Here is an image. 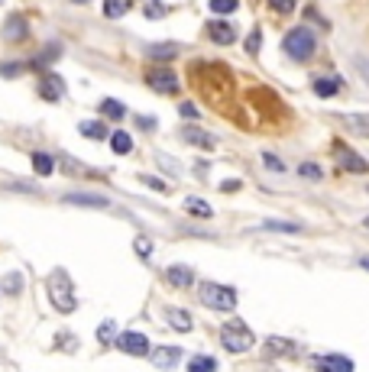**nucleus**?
Returning <instances> with one entry per match:
<instances>
[{
	"label": "nucleus",
	"instance_id": "nucleus-1",
	"mask_svg": "<svg viewBox=\"0 0 369 372\" xmlns=\"http://www.w3.org/2000/svg\"><path fill=\"white\" fill-rule=\"evenodd\" d=\"M318 49V36H314L308 26H295L285 33V42H282V52L295 62H308Z\"/></svg>",
	"mask_w": 369,
	"mask_h": 372
},
{
	"label": "nucleus",
	"instance_id": "nucleus-2",
	"mask_svg": "<svg viewBox=\"0 0 369 372\" xmlns=\"http://www.w3.org/2000/svg\"><path fill=\"white\" fill-rule=\"evenodd\" d=\"M49 298H52V307L62 311V314H72L78 307L75 301V289H72V279H68L65 269H56L49 275Z\"/></svg>",
	"mask_w": 369,
	"mask_h": 372
},
{
	"label": "nucleus",
	"instance_id": "nucleus-3",
	"mask_svg": "<svg viewBox=\"0 0 369 372\" xmlns=\"http://www.w3.org/2000/svg\"><path fill=\"white\" fill-rule=\"evenodd\" d=\"M220 343H224L227 353H246L256 343V337L249 334V327L243 321H230V324L220 327Z\"/></svg>",
	"mask_w": 369,
	"mask_h": 372
},
{
	"label": "nucleus",
	"instance_id": "nucleus-4",
	"mask_svg": "<svg viewBox=\"0 0 369 372\" xmlns=\"http://www.w3.org/2000/svg\"><path fill=\"white\" fill-rule=\"evenodd\" d=\"M198 295H201V301L208 307H214V311H233V307H237V291L227 289V285H218V282H201Z\"/></svg>",
	"mask_w": 369,
	"mask_h": 372
},
{
	"label": "nucleus",
	"instance_id": "nucleus-5",
	"mask_svg": "<svg viewBox=\"0 0 369 372\" xmlns=\"http://www.w3.org/2000/svg\"><path fill=\"white\" fill-rule=\"evenodd\" d=\"M334 159H337V168L341 172H350V175H366L369 172V162L363 156H356L350 146H343V143H337L334 146Z\"/></svg>",
	"mask_w": 369,
	"mask_h": 372
},
{
	"label": "nucleus",
	"instance_id": "nucleus-6",
	"mask_svg": "<svg viewBox=\"0 0 369 372\" xmlns=\"http://www.w3.org/2000/svg\"><path fill=\"white\" fill-rule=\"evenodd\" d=\"M146 84L159 94H179V78H175V72H169V68H152V72L146 74Z\"/></svg>",
	"mask_w": 369,
	"mask_h": 372
},
{
	"label": "nucleus",
	"instance_id": "nucleus-7",
	"mask_svg": "<svg viewBox=\"0 0 369 372\" xmlns=\"http://www.w3.org/2000/svg\"><path fill=\"white\" fill-rule=\"evenodd\" d=\"M117 346L126 356H149V340L142 334H136V330H126V334L117 337Z\"/></svg>",
	"mask_w": 369,
	"mask_h": 372
},
{
	"label": "nucleus",
	"instance_id": "nucleus-8",
	"mask_svg": "<svg viewBox=\"0 0 369 372\" xmlns=\"http://www.w3.org/2000/svg\"><path fill=\"white\" fill-rule=\"evenodd\" d=\"M314 372H353V363L341 353H324V356H314L311 359Z\"/></svg>",
	"mask_w": 369,
	"mask_h": 372
},
{
	"label": "nucleus",
	"instance_id": "nucleus-9",
	"mask_svg": "<svg viewBox=\"0 0 369 372\" xmlns=\"http://www.w3.org/2000/svg\"><path fill=\"white\" fill-rule=\"evenodd\" d=\"M29 39V23L19 13H13V17H7V23H3V42H26Z\"/></svg>",
	"mask_w": 369,
	"mask_h": 372
},
{
	"label": "nucleus",
	"instance_id": "nucleus-10",
	"mask_svg": "<svg viewBox=\"0 0 369 372\" xmlns=\"http://www.w3.org/2000/svg\"><path fill=\"white\" fill-rule=\"evenodd\" d=\"M39 94H42V101H62V97H65V81H62L56 72L42 74V81H39Z\"/></svg>",
	"mask_w": 369,
	"mask_h": 372
},
{
	"label": "nucleus",
	"instance_id": "nucleus-11",
	"mask_svg": "<svg viewBox=\"0 0 369 372\" xmlns=\"http://www.w3.org/2000/svg\"><path fill=\"white\" fill-rule=\"evenodd\" d=\"M208 36H211V42H218V46H230V42H237V29L230 26V23H224V19H211Z\"/></svg>",
	"mask_w": 369,
	"mask_h": 372
},
{
	"label": "nucleus",
	"instance_id": "nucleus-12",
	"mask_svg": "<svg viewBox=\"0 0 369 372\" xmlns=\"http://www.w3.org/2000/svg\"><path fill=\"white\" fill-rule=\"evenodd\" d=\"M179 136L188 143V146H198V149H214V146H218V140H214L211 133L198 130V127H181Z\"/></svg>",
	"mask_w": 369,
	"mask_h": 372
},
{
	"label": "nucleus",
	"instance_id": "nucleus-13",
	"mask_svg": "<svg viewBox=\"0 0 369 372\" xmlns=\"http://www.w3.org/2000/svg\"><path fill=\"white\" fill-rule=\"evenodd\" d=\"M181 359V350L179 346H159L156 353H152V363L159 366V369H172V366Z\"/></svg>",
	"mask_w": 369,
	"mask_h": 372
},
{
	"label": "nucleus",
	"instance_id": "nucleus-14",
	"mask_svg": "<svg viewBox=\"0 0 369 372\" xmlns=\"http://www.w3.org/2000/svg\"><path fill=\"white\" fill-rule=\"evenodd\" d=\"M165 317H169V324L175 327L179 334H188L191 327H195V321H191L188 311H179V307H169V311H165Z\"/></svg>",
	"mask_w": 369,
	"mask_h": 372
},
{
	"label": "nucleus",
	"instance_id": "nucleus-15",
	"mask_svg": "<svg viewBox=\"0 0 369 372\" xmlns=\"http://www.w3.org/2000/svg\"><path fill=\"white\" fill-rule=\"evenodd\" d=\"M263 350H265V356H288V353H295V343L285 340V337H269Z\"/></svg>",
	"mask_w": 369,
	"mask_h": 372
},
{
	"label": "nucleus",
	"instance_id": "nucleus-16",
	"mask_svg": "<svg viewBox=\"0 0 369 372\" xmlns=\"http://www.w3.org/2000/svg\"><path fill=\"white\" fill-rule=\"evenodd\" d=\"M165 275H169V282L175 285V289H188L191 282H195V272H191L188 266H172Z\"/></svg>",
	"mask_w": 369,
	"mask_h": 372
},
{
	"label": "nucleus",
	"instance_id": "nucleus-17",
	"mask_svg": "<svg viewBox=\"0 0 369 372\" xmlns=\"http://www.w3.org/2000/svg\"><path fill=\"white\" fill-rule=\"evenodd\" d=\"M343 81L341 78H314V94L318 97H334V94H341Z\"/></svg>",
	"mask_w": 369,
	"mask_h": 372
},
{
	"label": "nucleus",
	"instance_id": "nucleus-18",
	"mask_svg": "<svg viewBox=\"0 0 369 372\" xmlns=\"http://www.w3.org/2000/svg\"><path fill=\"white\" fill-rule=\"evenodd\" d=\"M181 52L179 42H159V46H146V56L149 58H175Z\"/></svg>",
	"mask_w": 369,
	"mask_h": 372
},
{
	"label": "nucleus",
	"instance_id": "nucleus-19",
	"mask_svg": "<svg viewBox=\"0 0 369 372\" xmlns=\"http://www.w3.org/2000/svg\"><path fill=\"white\" fill-rule=\"evenodd\" d=\"M110 149H114L117 156H126V152H133V136H130V133H123V130L110 133Z\"/></svg>",
	"mask_w": 369,
	"mask_h": 372
},
{
	"label": "nucleus",
	"instance_id": "nucleus-20",
	"mask_svg": "<svg viewBox=\"0 0 369 372\" xmlns=\"http://www.w3.org/2000/svg\"><path fill=\"white\" fill-rule=\"evenodd\" d=\"M33 168H36L39 175H52L56 172V159L46 156V152H33Z\"/></svg>",
	"mask_w": 369,
	"mask_h": 372
},
{
	"label": "nucleus",
	"instance_id": "nucleus-21",
	"mask_svg": "<svg viewBox=\"0 0 369 372\" xmlns=\"http://www.w3.org/2000/svg\"><path fill=\"white\" fill-rule=\"evenodd\" d=\"M188 372H218V359L214 356H191Z\"/></svg>",
	"mask_w": 369,
	"mask_h": 372
},
{
	"label": "nucleus",
	"instance_id": "nucleus-22",
	"mask_svg": "<svg viewBox=\"0 0 369 372\" xmlns=\"http://www.w3.org/2000/svg\"><path fill=\"white\" fill-rule=\"evenodd\" d=\"M185 211L188 214H195V217H211L214 211H211V204L208 201H201V197H185Z\"/></svg>",
	"mask_w": 369,
	"mask_h": 372
},
{
	"label": "nucleus",
	"instance_id": "nucleus-23",
	"mask_svg": "<svg viewBox=\"0 0 369 372\" xmlns=\"http://www.w3.org/2000/svg\"><path fill=\"white\" fill-rule=\"evenodd\" d=\"M81 130V136H91V140H104L107 136V127H104V120H91V123H81L78 127Z\"/></svg>",
	"mask_w": 369,
	"mask_h": 372
},
{
	"label": "nucleus",
	"instance_id": "nucleus-24",
	"mask_svg": "<svg viewBox=\"0 0 369 372\" xmlns=\"http://www.w3.org/2000/svg\"><path fill=\"white\" fill-rule=\"evenodd\" d=\"M130 7V0H104V17L107 19H120Z\"/></svg>",
	"mask_w": 369,
	"mask_h": 372
},
{
	"label": "nucleus",
	"instance_id": "nucleus-25",
	"mask_svg": "<svg viewBox=\"0 0 369 372\" xmlns=\"http://www.w3.org/2000/svg\"><path fill=\"white\" fill-rule=\"evenodd\" d=\"M68 204H88V207H107V197H95V195H68Z\"/></svg>",
	"mask_w": 369,
	"mask_h": 372
},
{
	"label": "nucleus",
	"instance_id": "nucleus-26",
	"mask_svg": "<svg viewBox=\"0 0 369 372\" xmlns=\"http://www.w3.org/2000/svg\"><path fill=\"white\" fill-rule=\"evenodd\" d=\"M101 113H104V117H110V120H123V104L120 101H110V97H107V101H101Z\"/></svg>",
	"mask_w": 369,
	"mask_h": 372
},
{
	"label": "nucleus",
	"instance_id": "nucleus-27",
	"mask_svg": "<svg viewBox=\"0 0 369 372\" xmlns=\"http://www.w3.org/2000/svg\"><path fill=\"white\" fill-rule=\"evenodd\" d=\"M97 340H101V343H114V340H117V324H114V321H104V324H101V327H97Z\"/></svg>",
	"mask_w": 369,
	"mask_h": 372
},
{
	"label": "nucleus",
	"instance_id": "nucleus-28",
	"mask_svg": "<svg viewBox=\"0 0 369 372\" xmlns=\"http://www.w3.org/2000/svg\"><path fill=\"white\" fill-rule=\"evenodd\" d=\"M263 230H275V233H302L298 223H285V220H265Z\"/></svg>",
	"mask_w": 369,
	"mask_h": 372
},
{
	"label": "nucleus",
	"instance_id": "nucleus-29",
	"mask_svg": "<svg viewBox=\"0 0 369 372\" xmlns=\"http://www.w3.org/2000/svg\"><path fill=\"white\" fill-rule=\"evenodd\" d=\"M142 13H146V17H149V19H162V17H165V13H169V7H165L162 0H149V3L142 7Z\"/></svg>",
	"mask_w": 369,
	"mask_h": 372
},
{
	"label": "nucleus",
	"instance_id": "nucleus-30",
	"mask_svg": "<svg viewBox=\"0 0 369 372\" xmlns=\"http://www.w3.org/2000/svg\"><path fill=\"white\" fill-rule=\"evenodd\" d=\"M298 175H302V178H308V181H321V175H324V172H321V168H318V165H314V162H302V168H298Z\"/></svg>",
	"mask_w": 369,
	"mask_h": 372
},
{
	"label": "nucleus",
	"instance_id": "nucleus-31",
	"mask_svg": "<svg viewBox=\"0 0 369 372\" xmlns=\"http://www.w3.org/2000/svg\"><path fill=\"white\" fill-rule=\"evenodd\" d=\"M237 7H240L237 0H211V10H214L218 17H224V13H233Z\"/></svg>",
	"mask_w": 369,
	"mask_h": 372
},
{
	"label": "nucleus",
	"instance_id": "nucleus-32",
	"mask_svg": "<svg viewBox=\"0 0 369 372\" xmlns=\"http://www.w3.org/2000/svg\"><path fill=\"white\" fill-rule=\"evenodd\" d=\"M347 127H350L353 133H363V136H369V123H363V117H341Z\"/></svg>",
	"mask_w": 369,
	"mask_h": 372
},
{
	"label": "nucleus",
	"instance_id": "nucleus-33",
	"mask_svg": "<svg viewBox=\"0 0 369 372\" xmlns=\"http://www.w3.org/2000/svg\"><path fill=\"white\" fill-rule=\"evenodd\" d=\"M259 42H263V29H253V33L246 36V52L256 56V52H259Z\"/></svg>",
	"mask_w": 369,
	"mask_h": 372
},
{
	"label": "nucleus",
	"instance_id": "nucleus-34",
	"mask_svg": "<svg viewBox=\"0 0 369 372\" xmlns=\"http://www.w3.org/2000/svg\"><path fill=\"white\" fill-rule=\"evenodd\" d=\"M295 3H298V0H269V7H272L275 13H282V17H288V13H292Z\"/></svg>",
	"mask_w": 369,
	"mask_h": 372
},
{
	"label": "nucleus",
	"instance_id": "nucleus-35",
	"mask_svg": "<svg viewBox=\"0 0 369 372\" xmlns=\"http://www.w3.org/2000/svg\"><path fill=\"white\" fill-rule=\"evenodd\" d=\"M263 165H269L275 172V175H282L285 172V165H282V159H275L272 152H263Z\"/></svg>",
	"mask_w": 369,
	"mask_h": 372
},
{
	"label": "nucleus",
	"instance_id": "nucleus-36",
	"mask_svg": "<svg viewBox=\"0 0 369 372\" xmlns=\"http://www.w3.org/2000/svg\"><path fill=\"white\" fill-rule=\"evenodd\" d=\"M19 72H23L19 62H3V65H0V74H3V78H17Z\"/></svg>",
	"mask_w": 369,
	"mask_h": 372
},
{
	"label": "nucleus",
	"instance_id": "nucleus-37",
	"mask_svg": "<svg viewBox=\"0 0 369 372\" xmlns=\"http://www.w3.org/2000/svg\"><path fill=\"white\" fill-rule=\"evenodd\" d=\"M179 113H181V117H188V120H198V107H195V104H188V101L179 104Z\"/></svg>",
	"mask_w": 369,
	"mask_h": 372
},
{
	"label": "nucleus",
	"instance_id": "nucleus-38",
	"mask_svg": "<svg viewBox=\"0 0 369 372\" xmlns=\"http://www.w3.org/2000/svg\"><path fill=\"white\" fill-rule=\"evenodd\" d=\"M136 127H140V130H156V117H146V113H140V117H136Z\"/></svg>",
	"mask_w": 369,
	"mask_h": 372
},
{
	"label": "nucleus",
	"instance_id": "nucleus-39",
	"mask_svg": "<svg viewBox=\"0 0 369 372\" xmlns=\"http://www.w3.org/2000/svg\"><path fill=\"white\" fill-rule=\"evenodd\" d=\"M142 185L156 188V191H169V185H165V181H162V178H152V175H142Z\"/></svg>",
	"mask_w": 369,
	"mask_h": 372
},
{
	"label": "nucleus",
	"instance_id": "nucleus-40",
	"mask_svg": "<svg viewBox=\"0 0 369 372\" xmlns=\"http://www.w3.org/2000/svg\"><path fill=\"white\" fill-rule=\"evenodd\" d=\"M156 162H159V165H165V168H172V172H181L179 162H175V159H169V156H162V152H156Z\"/></svg>",
	"mask_w": 369,
	"mask_h": 372
},
{
	"label": "nucleus",
	"instance_id": "nucleus-41",
	"mask_svg": "<svg viewBox=\"0 0 369 372\" xmlns=\"http://www.w3.org/2000/svg\"><path fill=\"white\" fill-rule=\"evenodd\" d=\"M136 252H140L142 259H149V252H152V243L146 240V236H140V240H136Z\"/></svg>",
	"mask_w": 369,
	"mask_h": 372
},
{
	"label": "nucleus",
	"instance_id": "nucleus-42",
	"mask_svg": "<svg viewBox=\"0 0 369 372\" xmlns=\"http://www.w3.org/2000/svg\"><path fill=\"white\" fill-rule=\"evenodd\" d=\"M240 181H233V178H227V181H224V185H220V191H240Z\"/></svg>",
	"mask_w": 369,
	"mask_h": 372
},
{
	"label": "nucleus",
	"instance_id": "nucleus-43",
	"mask_svg": "<svg viewBox=\"0 0 369 372\" xmlns=\"http://www.w3.org/2000/svg\"><path fill=\"white\" fill-rule=\"evenodd\" d=\"M72 3H91V0H72Z\"/></svg>",
	"mask_w": 369,
	"mask_h": 372
},
{
	"label": "nucleus",
	"instance_id": "nucleus-44",
	"mask_svg": "<svg viewBox=\"0 0 369 372\" xmlns=\"http://www.w3.org/2000/svg\"><path fill=\"white\" fill-rule=\"evenodd\" d=\"M363 269H369V259H363Z\"/></svg>",
	"mask_w": 369,
	"mask_h": 372
},
{
	"label": "nucleus",
	"instance_id": "nucleus-45",
	"mask_svg": "<svg viewBox=\"0 0 369 372\" xmlns=\"http://www.w3.org/2000/svg\"><path fill=\"white\" fill-rule=\"evenodd\" d=\"M366 230H369V217H366Z\"/></svg>",
	"mask_w": 369,
	"mask_h": 372
}]
</instances>
